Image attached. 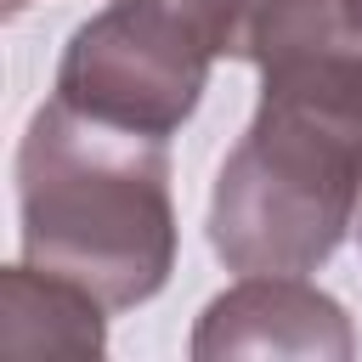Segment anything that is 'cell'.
I'll return each instance as SVG.
<instances>
[{
  "instance_id": "cell-1",
  "label": "cell",
  "mask_w": 362,
  "mask_h": 362,
  "mask_svg": "<svg viewBox=\"0 0 362 362\" xmlns=\"http://www.w3.org/2000/svg\"><path fill=\"white\" fill-rule=\"evenodd\" d=\"M362 209V45L260 62V102L215 170L209 249L226 272H317Z\"/></svg>"
},
{
  "instance_id": "cell-2",
  "label": "cell",
  "mask_w": 362,
  "mask_h": 362,
  "mask_svg": "<svg viewBox=\"0 0 362 362\" xmlns=\"http://www.w3.org/2000/svg\"><path fill=\"white\" fill-rule=\"evenodd\" d=\"M23 260L96 294L107 311L153 300L175 272V198L164 136L34 107L17 141Z\"/></svg>"
},
{
  "instance_id": "cell-3",
  "label": "cell",
  "mask_w": 362,
  "mask_h": 362,
  "mask_svg": "<svg viewBox=\"0 0 362 362\" xmlns=\"http://www.w3.org/2000/svg\"><path fill=\"white\" fill-rule=\"evenodd\" d=\"M215 57L136 0H107L96 17H85L57 62V102L141 130V136H175L209 85Z\"/></svg>"
},
{
  "instance_id": "cell-4",
  "label": "cell",
  "mask_w": 362,
  "mask_h": 362,
  "mask_svg": "<svg viewBox=\"0 0 362 362\" xmlns=\"http://www.w3.org/2000/svg\"><path fill=\"white\" fill-rule=\"evenodd\" d=\"M192 362L226 356H311L351 362L356 328L334 294L294 272H243L226 294H215L192 328Z\"/></svg>"
},
{
  "instance_id": "cell-5",
  "label": "cell",
  "mask_w": 362,
  "mask_h": 362,
  "mask_svg": "<svg viewBox=\"0 0 362 362\" xmlns=\"http://www.w3.org/2000/svg\"><path fill=\"white\" fill-rule=\"evenodd\" d=\"M102 300L79 283L40 272V266H6L0 277V345L11 356H102Z\"/></svg>"
},
{
  "instance_id": "cell-6",
  "label": "cell",
  "mask_w": 362,
  "mask_h": 362,
  "mask_svg": "<svg viewBox=\"0 0 362 362\" xmlns=\"http://www.w3.org/2000/svg\"><path fill=\"white\" fill-rule=\"evenodd\" d=\"M136 6H153L158 17L187 28L209 57H243L249 28L260 17V0H136Z\"/></svg>"
},
{
  "instance_id": "cell-7",
  "label": "cell",
  "mask_w": 362,
  "mask_h": 362,
  "mask_svg": "<svg viewBox=\"0 0 362 362\" xmlns=\"http://www.w3.org/2000/svg\"><path fill=\"white\" fill-rule=\"evenodd\" d=\"M339 6H345V23L362 34V0H339Z\"/></svg>"
},
{
  "instance_id": "cell-8",
  "label": "cell",
  "mask_w": 362,
  "mask_h": 362,
  "mask_svg": "<svg viewBox=\"0 0 362 362\" xmlns=\"http://www.w3.org/2000/svg\"><path fill=\"white\" fill-rule=\"evenodd\" d=\"M6 6H11V11H17V6H28V0H6Z\"/></svg>"
},
{
  "instance_id": "cell-9",
  "label": "cell",
  "mask_w": 362,
  "mask_h": 362,
  "mask_svg": "<svg viewBox=\"0 0 362 362\" xmlns=\"http://www.w3.org/2000/svg\"><path fill=\"white\" fill-rule=\"evenodd\" d=\"M356 238H362V209H356Z\"/></svg>"
}]
</instances>
